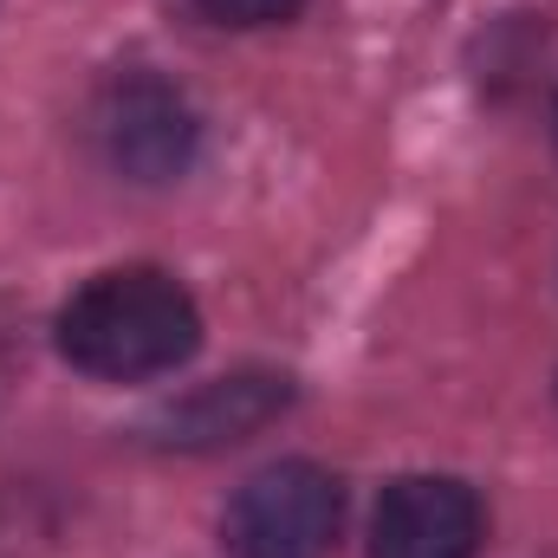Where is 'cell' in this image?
Masks as SVG:
<instances>
[{
	"label": "cell",
	"mask_w": 558,
	"mask_h": 558,
	"mask_svg": "<svg viewBox=\"0 0 558 558\" xmlns=\"http://www.w3.org/2000/svg\"><path fill=\"white\" fill-rule=\"evenodd\" d=\"M52 344L98 384H143L195 357L202 312L189 286L162 267H105L59 305Z\"/></svg>",
	"instance_id": "cell-1"
},
{
	"label": "cell",
	"mask_w": 558,
	"mask_h": 558,
	"mask_svg": "<svg viewBox=\"0 0 558 558\" xmlns=\"http://www.w3.org/2000/svg\"><path fill=\"white\" fill-rule=\"evenodd\" d=\"M286 397H292L286 377H274V371H241V377H215L195 397L169 403L156 416V428L175 448H215V441H241V435L267 428L286 410Z\"/></svg>",
	"instance_id": "cell-5"
},
{
	"label": "cell",
	"mask_w": 558,
	"mask_h": 558,
	"mask_svg": "<svg viewBox=\"0 0 558 558\" xmlns=\"http://www.w3.org/2000/svg\"><path fill=\"white\" fill-rule=\"evenodd\" d=\"M92 143L98 156L124 175V182H175L189 175L195 149H202V118L195 105L149 65L111 72L92 98Z\"/></svg>",
	"instance_id": "cell-3"
},
{
	"label": "cell",
	"mask_w": 558,
	"mask_h": 558,
	"mask_svg": "<svg viewBox=\"0 0 558 558\" xmlns=\"http://www.w3.org/2000/svg\"><path fill=\"white\" fill-rule=\"evenodd\" d=\"M481 500L454 474H403L384 487L371 513V558H474L481 553Z\"/></svg>",
	"instance_id": "cell-4"
},
{
	"label": "cell",
	"mask_w": 558,
	"mask_h": 558,
	"mask_svg": "<svg viewBox=\"0 0 558 558\" xmlns=\"http://www.w3.org/2000/svg\"><path fill=\"white\" fill-rule=\"evenodd\" d=\"M553 137H558V111H553Z\"/></svg>",
	"instance_id": "cell-7"
},
{
	"label": "cell",
	"mask_w": 558,
	"mask_h": 558,
	"mask_svg": "<svg viewBox=\"0 0 558 558\" xmlns=\"http://www.w3.org/2000/svg\"><path fill=\"white\" fill-rule=\"evenodd\" d=\"M202 20H215V26H241V33H254V26H286L305 0H189Z\"/></svg>",
	"instance_id": "cell-6"
},
{
	"label": "cell",
	"mask_w": 558,
	"mask_h": 558,
	"mask_svg": "<svg viewBox=\"0 0 558 558\" xmlns=\"http://www.w3.org/2000/svg\"><path fill=\"white\" fill-rule=\"evenodd\" d=\"M344 533V487L318 461H274L247 474L221 513L234 558H325Z\"/></svg>",
	"instance_id": "cell-2"
}]
</instances>
